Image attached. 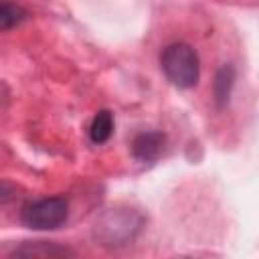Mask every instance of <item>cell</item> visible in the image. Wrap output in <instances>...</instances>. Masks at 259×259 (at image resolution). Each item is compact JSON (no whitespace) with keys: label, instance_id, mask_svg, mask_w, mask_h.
<instances>
[{"label":"cell","instance_id":"5b68a950","mask_svg":"<svg viewBox=\"0 0 259 259\" xmlns=\"http://www.w3.org/2000/svg\"><path fill=\"white\" fill-rule=\"evenodd\" d=\"M75 251L53 241H26L12 251V257H73Z\"/></svg>","mask_w":259,"mask_h":259},{"label":"cell","instance_id":"52a82bcc","mask_svg":"<svg viewBox=\"0 0 259 259\" xmlns=\"http://www.w3.org/2000/svg\"><path fill=\"white\" fill-rule=\"evenodd\" d=\"M233 85H235V69H233V65H223L217 71L214 81H212V93H214V101L219 107L227 105Z\"/></svg>","mask_w":259,"mask_h":259},{"label":"cell","instance_id":"6da1fadb","mask_svg":"<svg viewBox=\"0 0 259 259\" xmlns=\"http://www.w3.org/2000/svg\"><path fill=\"white\" fill-rule=\"evenodd\" d=\"M160 69L166 79L178 89H190L198 83L200 61L196 51L182 40L170 42L160 53Z\"/></svg>","mask_w":259,"mask_h":259},{"label":"cell","instance_id":"277c9868","mask_svg":"<svg viewBox=\"0 0 259 259\" xmlns=\"http://www.w3.org/2000/svg\"><path fill=\"white\" fill-rule=\"evenodd\" d=\"M166 144V136L158 130H150V132H140L134 136L132 140V156L138 162H154Z\"/></svg>","mask_w":259,"mask_h":259},{"label":"cell","instance_id":"7a4b0ae2","mask_svg":"<svg viewBox=\"0 0 259 259\" xmlns=\"http://www.w3.org/2000/svg\"><path fill=\"white\" fill-rule=\"evenodd\" d=\"M69 219V200L61 194L34 198L22 204L20 223L32 231H55Z\"/></svg>","mask_w":259,"mask_h":259},{"label":"cell","instance_id":"3957f363","mask_svg":"<svg viewBox=\"0 0 259 259\" xmlns=\"http://www.w3.org/2000/svg\"><path fill=\"white\" fill-rule=\"evenodd\" d=\"M144 225V217L132 208H111L95 223V237L109 247H121L134 241Z\"/></svg>","mask_w":259,"mask_h":259},{"label":"cell","instance_id":"8992f818","mask_svg":"<svg viewBox=\"0 0 259 259\" xmlns=\"http://www.w3.org/2000/svg\"><path fill=\"white\" fill-rule=\"evenodd\" d=\"M113 113L109 111V109H99L95 115H93V119H91V123H89V130H87V134H89V140L93 142V144H97V146H101V144H105L111 136H113Z\"/></svg>","mask_w":259,"mask_h":259},{"label":"cell","instance_id":"ba28073f","mask_svg":"<svg viewBox=\"0 0 259 259\" xmlns=\"http://www.w3.org/2000/svg\"><path fill=\"white\" fill-rule=\"evenodd\" d=\"M26 16H28L26 10L16 2L4 0L2 6H0V26H2V30H10L12 26L20 24Z\"/></svg>","mask_w":259,"mask_h":259}]
</instances>
